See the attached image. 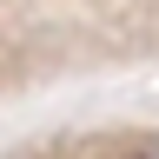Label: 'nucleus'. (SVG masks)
<instances>
[{"label": "nucleus", "instance_id": "1", "mask_svg": "<svg viewBox=\"0 0 159 159\" xmlns=\"http://www.w3.org/2000/svg\"><path fill=\"white\" fill-rule=\"evenodd\" d=\"M126 159H159V133H152V139H139V146H133Z\"/></svg>", "mask_w": 159, "mask_h": 159}]
</instances>
